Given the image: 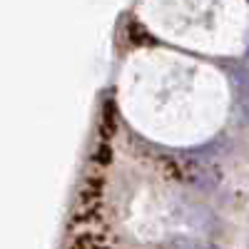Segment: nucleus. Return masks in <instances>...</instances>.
I'll use <instances>...</instances> for the list:
<instances>
[{"label":"nucleus","mask_w":249,"mask_h":249,"mask_svg":"<svg viewBox=\"0 0 249 249\" xmlns=\"http://www.w3.org/2000/svg\"><path fill=\"white\" fill-rule=\"evenodd\" d=\"M144 13L164 35L192 43H224L244 25L242 0H144Z\"/></svg>","instance_id":"f257e3e1"}]
</instances>
